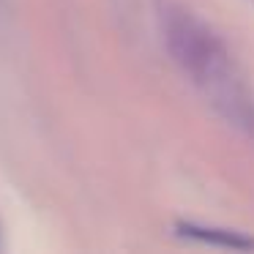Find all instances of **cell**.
<instances>
[{"mask_svg":"<svg viewBox=\"0 0 254 254\" xmlns=\"http://www.w3.org/2000/svg\"><path fill=\"white\" fill-rule=\"evenodd\" d=\"M161 33H164V44L172 61L202 90H208L210 85L221 82L232 74L227 47L191 11L167 3L161 8Z\"/></svg>","mask_w":254,"mask_h":254,"instance_id":"obj_1","label":"cell"},{"mask_svg":"<svg viewBox=\"0 0 254 254\" xmlns=\"http://www.w3.org/2000/svg\"><path fill=\"white\" fill-rule=\"evenodd\" d=\"M178 232L186 238H194V241H202V243H213V246L221 249H238V252H249L254 249V238L243 235L238 230H224V227H205V224H178Z\"/></svg>","mask_w":254,"mask_h":254,"instance_id":"obj_2","label":"cell"}]
</instances>
